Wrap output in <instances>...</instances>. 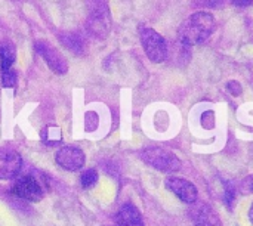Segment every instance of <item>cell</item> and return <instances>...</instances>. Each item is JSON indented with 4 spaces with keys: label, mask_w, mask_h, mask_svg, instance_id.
I'll list each match as a JSON object with an SVG mask.
<instances>
[{
    "label": "cell",
    "mask_w": 253,
    "mask_h": 226,
    "mask_svg": "<svg viewBox=\"0 0 253 226\" xmlns=\"http://www.w3.org/2000/svg\"><path fill=\"white\" fill-rule=\"evenodd\" d=\"M215 30V18L209 12H196L190 15L179 27V41L184 46L205 43Z\"/></svg>",
    "instance_id": "6da1fadb"
},
{
    "label": "cell",
    "mask_w": 253,
    "mask_h": 226,
    "mask_svg": "<svg viewBox=\"0 0 253 226\" xmlns=\"http://www.w3.org/2000/svg\"><path fill=\"white\" fill-rule=\"evenodd\" d=\"M111 28V15L108 4L104 0L95 1V4L90 7V13L86 21V30L90 36L95 38H105Z\"/></svg>",
    "instance_id": "7a4b0ae2"
},
{
    "label": "cell",
    "mask_w": 253,
    "mask_h": 226,
    "mask_svg": "<svg viewBox=\"0 0 253 226\" xmlns=\"http://www.w3.org/2000/svg\"><path fill=\"white\" fill-rule=\"evenodd\" d=\"M141 158L151 167L165 172V173H175L181 170V160L172 152L165 148H147L142 151Z\"/></svg>",
    "instance_id": "3957f363"
},
{
    "label": "cell",
    "mask_w": 253,
    "mask_h": 226,
    "mask_svg": "<svg viewBox=\"0 0 253 226\" xmlns=\"http://www.w3.org/2000/svg\"><path fill=\"white\" fill-rule=\"evenodd\" d=\"M141 44L144 47L145 55L154 64H160L168 56V44L166 40L153 28H144L141 31Z\"/></svg>",
    "instance_id": "277c9868"
},
{
    "label": "cell",
    "mask_w": 253,
    "mask_h": 226,
    "mask_svg": "<svg viewBox=\"0 0 253 226\" xmlns=\"http://www.w3.org/2000/svg\"><path fill=\"white\" fill-rule=\"evenodd\" d=\"M34 49L37 53L43 58V61L47 64V67L56 73V74H65L68 71V64L67 59L62 56V53L49 41L46 40H36L34 41Z\"/></svg>",
    "instance_id": "5b68a950"
},
{
    "label": "cell",
    "mask_w": 253,
    "mask_h": 226,
    "mask_svg": "<svg viewBox=\"0 0 253 226\" xmlns=\"http://www.w3.org/2000/svg\"><path fill=\"white\" fill-rule=\"evenodd\" d=\"M10 192L16 195L21 200L30 201V203H39L43 198V188L36 176L27 175L19 178L15 185L12 187Z\"/></svg>",
    "instance_id": "8992f818"
},
{
    "label": "cell",
    "mask_w": 253,
    "mask_h": 226,
    "mask_svg": "<svg viewBox=\"0 0 253 226\" xmlns=\"http://www.w3.org/2000/svg\"><path fill=\"white\" fill-rule=\"evenodd\" d=\"M166 188L173 192L181 201L187 203V204H193L197 201V188L187 179L182 178H176V176H169L165 182Z\"/></svg>",
    "instance_id": "52a82bcc"
},
{
    "label": "cell",
    "mask_w": 253,
    "mask_h": 226,
    "mask_svg": "<svg viewBox=\"0 0 253 226\" xmlns=\"http://www.w3.org/2000/svg\"><path fill=\"white\" fill-rule=\"evenodd\" d=\"M55 160H56L58 166H61L64 170L76 172L83 167L86 157H84V152L77 147H62L56 152Z\"/></svg>",
    "instance_id": "ba28073f"
},
{
    "label": "cell",
    "mask_w": 253,
    "mask_h": 226,
    "mask_svg": "<svg viewBox=\"0 0 253 226\" xmlns=\"http://www.w3.org/2000/svg\"><path fill=\"white\" fill-rule=\"evenodd\" d=\"M190 218L196 226H222L219 215L206 203H193L190 207Z\"/></svg>",
    "instance_id": "9c48e42d"
},
{
    "label": "cell",
    "mask_w": 253,
    "mask_h": 226,
    "mask_svg": "<svg viewBox=\"0 0 253 226\" xmlns=\"http://www.w3.org/2000/svg\"><path fill=\"white\" fill-rule=\"evenodd\" d=\"M22 167L21 155L10 148H0V179L7 181L15 178Z\"/></svg>",
    "instance_id": "30bf717a"
},
{
    "label": "cell",
    "mask_w": 253,
    "mask_h": 226,
    "mask_svg": "<svg viewBox=\"0 0 253 226\" xmlns=\"http://www.w3.org/2000/svg\"><path fill=\"white\" fill-rule=\"evenodd\" d=\"M116 226H144L139 210L133 204H125L116 216Z\"/></svg>",
    "instance_id": "8fae6325"
},
{
    "label": "cell",
    "mask_w": 253,
    "mask_h": 226,
    "mask_svg": "<svg viewBox=\"0 0 253 226\" xmlns=\"http://www.w3.org/2000/svg\"><path fill=\"white\" fill-rule=\"evenodd\" d=\"M58 40L61 41V44L68 49L70 52H73L74 55H83L84 52V40L80 34L77 33H62L58 36Z\"/></svg>",
    "instance_id": "7c38bea8"
},
{
    "label": "cell",
    "mask_w": 253,
    "mask_h": 226,
    "mask_svg": "<svg viewBox=\"0 0 253 226\" xmlns=\"http://www.w3.org/2000/svg\"><path fill=\"white\" fill-rule=\"evenodd\" d=\"M15 59H16L15 44L10 41H3L0 44V68H1V71L12 68Z\"/></svg>",
    "instance_id": "4fadbf2b"
},
{
    "label": "cell",
    "mask_w": 253,
    "mask_h": 226,
    "mask_svg": "<svg viewBox=\"0 0 253 226\" xmlns=\"http://www.w3.org/2000/svg\"><path fill=\"white\" fill-rule=\"evenodd\" d=\"M42 141H43L44 145H49V147L59 145L61 141H62L61 129L56 127V126H46V127L42 130Z\"/></svg>",
    "instance_id": "5bb4252c"
},
{
    "label": "cell",
    "mask_w": 253,
    "mask_h": 226,
    "mask_svg": "<svg viewBox=\"0 0 253 226\" xmlns=\"http://www.w3.org/2000/svg\"><path fill=\"white\" fill-rule=\"evenodd\" d=\"M80 182H82L83 188H86V189L92 188L98 182V172L95 169H87L86 172H83V175L80 178Z\"/></svg>",
    "instance_id": "9a60e30c"
},
{
    "label": "cell",
    "mask_w": 253,
    "mask_h": 226,
    "mask_svg": "<svg viewBox=\"0 0 253 226\" xmlns=\"http://www.w3.org/2000/svg\"><path fill=\"white\" fill-rule=\"evenodd\" d=\"M16 71L9 68L1 71V86L3 87H13L16 84Z\"/></svg>",
    "instance_id": "2e32d148"
},
{
    "label": "cell",
    "mask_w": 253,
    "mask_h": 226,
    "mask_svg": "<svg viewBox=\"0 0 253 226\" xmlns=\"http://www.w3.org/2000/svg\"><path fill=\"white\" fill-rule=\"evenodd\" d=\"M224 201L227 204V207H233L234 201H236V188L231 184H225V192H224Z\"/></svg>",
    "instance_id": "e0dca14e"
},
{
    "label": "cell",
    "mask_w": 253,
    "mask_h": 226,
    "mask_svg": "<svg viewBox=\"0 0 253 226\" xmlns=\"http://www.w3.org/2000/svg\"><path fill=\"white\" fill-rule=\"evenodd\" d=\"M242 192L243 194H253V175H249L242 181Z\"/></svg>",
    "instance_id": "ac0fdd59"
},
{
    "label": "cell",
    "mask_w": 253,
    "mask_h": 226,
    "mask_svg": "<svg viewBox=\"0 0 253 226\" xmlns=\"http://www.w3.org/2000/svg\"><path fill=\"white\" fill-rule=\"evenodd\" d=\"M227 90L233 96H239L242 93V84L239 81H236V80H231V81L227 83Z\"/></svg>",
    "instance_id": "d6986e66"
},
{
    "label": "cell",
    "mask_w": 253,
    "mask_h": 226,
    "mask_svg": "<svg viewBox=\"0 0 253 226\" xmlns=\"http://www.w3.org/2000/svg\"><path fill=\"white\" fill-rule=\"evenodd\" d=\"M224 0H196V3L199 6H203V7H216L222 3Z\"/></svg>",
    "instance_id": "ffe728a7"
},
{
    "label": "cell",
    "mask_w": 253,
    "mask_h": 226,
    "mask_svg": "<svg viewBox=\"0 0 253 226\" xmlns=\"http://www.w3.org/2000/svg\"><path fill=\"white\" fill-rule=\"evenodd\" d=\"M231 3L234 6H239V7H246V6H251L253 3V0H231Z\"/></svg>",
    "instance_id": "44dd1931"
},
{
    "label": "cell",
    "mask_w": 253,
    "mask_h": 226,
    "mask_svg": "<svg viewBox=\"0 0 253 226\" xmlns=\"http://www.w3.org/2000/svg\"><path fill=\"white\" fill-rule=\"evenodd\" d=\"M249 218H251V222H252L253 225V203L252 206H251V210H249Z\"/></svg>",
    "instance_id": "7402d4cb"
},
{
    "label": "cell",
    "mask_w": 253,
    "mask_h": 226,
    "mask_svg": "<svg viewBox=\"0 0 253 226\" xmlns=\"http://www.w3.org/2000/svg\"><path fill=\"white\" fill-rule=\"evenodd\" d=\"M104 226H110V225H104ZM114 226H116V225H114Z\"/></svg>",
    "instance_id": "603a6c76"
}]
</instances>
